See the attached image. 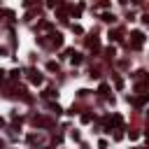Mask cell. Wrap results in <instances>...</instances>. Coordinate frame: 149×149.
<instances>
[]
</instances>
